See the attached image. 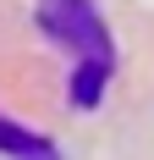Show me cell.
<instances>
[{
    "label": "cell",
    "mask_w": 154,
    "mask_h": 160,
    "mask_svg": "<svg viewBox=\"0 0 154 160\" xmlns=\"http://www.w3.org/2000/svg\"><path fill=\"white\" fill-rule=\"evenodd\" d=\"M39 22H44L50 39H61V44L77 55V72H72V105H77V111H94V105H99V94H105L110 66H116V44H110L105 17L94 11L88 0H39Z\"/></svg>",
    "instance_id": "1"
},
{
    "label": "cell",
    "mask_w": 154,
    "mask_h": 160,
    "mask_svg": "<svg viewBox=\"0 0 154 160\" xmlns=\"http://www.w3.org/2000/svg\"><path fill=\"white\" fill-rule=\"evenodd\" d=\"M0 155H11V160H55V144L39 138V132H22L11 122H0Z\"/></svg>",
    "instance_id": "2"
}]
</instances>
